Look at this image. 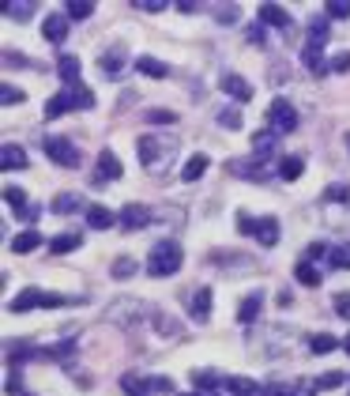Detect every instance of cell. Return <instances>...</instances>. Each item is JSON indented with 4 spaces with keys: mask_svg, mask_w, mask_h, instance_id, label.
Segmentation results:
<instances>
[{
    "mask_svg": "<svg viewBox=\"0 0 350 396\" xmlns=\"http://www.w3.org/2000/svg\"><path fill=\"white\" fill-rule=\"evenodd\" d=\"M302 174H305V158H302V155H287V158L279 163V178H282V181H298Z\"/></svg>",
    "mask_w": 350,
    "mask_h": 396,
    "instance_id": "cell-22",
    "label": "cell"
},
{
    "mask_svg": "<svg viewBox=\"0 0 350 396\" xmlns=\"http://www.w3.org/2000/svg\"><path fill=\"white\" fill-rule=\"evenodd\" d=\"M219 19H222V23H234V19H237L234 4H222V8H219Z\"/></svg>",
    "mask_w": 350,
    "mask_h": 396,
    "instance_id": "cell-52",
    "label": "cell"
},
{
    "mask_svg": "<svg viewBox=\"0 0 350 396\" xmlns=\"http://www.w3.org/2000/svg\"><path fill=\"white\" fill-rule=\"evenodd\" d=\"M343 351L350 355V336H343Z\"/></svg>",
    "mask_w": 350,
    "mask_h": 396,
    "instance_id": "cell-56",
    "label": "cell"
},
{
    "mask_svg": "<svg viewBox=\"0 0 350 396\" xmlns=\"http://www.w3.org/2000/svg\"><path fill=\"white\" fill-rule=\"evenodd\" d=\"M222 91H226V95H230L237 106H245L249 98H252V83H249V79H241V76H222Z\"/></svg>",
    "mask_w": 350,
    "mask_h": 396,
    "instance_id": "cell-10",
    "label": "cell"
},
{
    "mask_svg": "<svg viewBox=\"0 0 350 396\" xmlns=\"http://www.w3.org/2000/svg\"><path fill=\"white\" fill-rule=\"evenodd\" d=\"M38 306H46V290H38V287H26L8 302L11 313H26V310H38Z\"/></svg>",
    "mask_w": 350,
    "mask_h": 396,
    "instance_id": "cell-9",
    "label": "cell"
},
{
    "mask_svg": "<svg viewBox=\"0 0 350 396\" xmlns=\"http://www.w3.org/2000/svg\"><path fill=\"white\" fill-rule=\"evenodd\" d=\"M207 163H211L207 155H188V163L181 166V178H185V181H196V178L207 170Z\"/></svg>",
    "mask_w": 350,
    "mask_h": 396,
    "instance_id": "cell-28",
    "label": "cell"
},
{
    "mask_svg": "<svg viewBox=\"0 0 350 396\" xmlns=\"http://www.w3.org/2000/svg\"><path fill=\"white\" fill-rule=\"evenodd\" d=\"M132 272H136V260H132V257H117L113 260V275H117V280H120V275H132Z\"/></svg>",
    "mask_w": 350,
    "mask_h": 396,
    "instance_id": "cell-44",
    "label": "cell"
},
{
    "mask_svg": "<svg viewBox=\"0 0 350 396\" xmlns=\"http://www.w3.org/2000/svg\"><path fill=\"white\" fill-rule=\"evenodd\" d=\"M252 151H257L260 158H272L279 151V132H272V128L257 132V136H252Z\"/></svg>",
    "mask_w": 350,
    "mask_h": 396,
    "instance_id": "cell-16",
    "label": "cell"
},
{
    "mask_svg": "<svg viewBox=\"0 0 350 396\" xmlns=\"http://www.w3.org/2000/svg\"><path fill=\"white\" fill-rule=\"evenodd\" d=\"M260 23L264 26H290V16H287V8L282 4H260Z\"/></svg>",
    "mask_w": 350,
    "mask_h": 396,
    "instance_id": "cell-17",
    "label": "cell"
},
{
    "mask_svg": "<svg viewBox=\"0 0 350 396\" xmlns=\"http://www.w3.org/2000/svg\"><path fill=\"white\" fill-rule=\"evenodd\" d=\"M125 57H128V49L120 46V42L105 49V53H102V68H105V76H110V79H117V72L125 68Z\"/></svg>",
    "mask_w": 350,
    "mask_h": 396,
    "instance_id": "cell-12",
    "label": "cell"
},
{
    "mask_svg": "<svg viewBox=\"0 0 350 396\" xmlns=\"http://www.w3.org/2000/svg\"><path fill=\"white\" fill-rule=\"evenodd\" d=\"M316 385H320V389H335V385H343V374H324Z\"/></svg>",
    "mask_w": 350,
    "mask_h": 396,
    "instance_id": "cell-51",
    "label": "cell"
},
{
    "mask_svg": "<svg viewBox=\"0 0 350 396\" xmlns=\"http://www.w3.org/2000/svg\"><path fill=\"white\" fill-rule=\"evenodd\" d=\"M132 8H140V11H163L166 0H132Z\"/></svg>",
    "mask_w": 350,
    "mask_h": 396,
    "instance_id": "cell-48",
    "label": "cell"
},
{
    "mask_svg": "<svg viewBox=\"0 0 350 396\" xmlns=\"http://www.w3.org/2000/svg\"><path fill=\"white\" fill-rule=\"evenodd\" d=\"M181 260H185V253H181L177 242H158L151 249V257H147V272H151L155 280H166V275L181 272Z\"/></svg>",
    "mask_w": 350,
    "mask_h": 396,
    "instance_id": "cell-1",
    "label": "cell"
},
{
    "mask_svg": "<svg viewBox=\"0 0 350 396\" xmlns=\"http://www.w3.org/2000/svg\"><path fill=\"white\" fill-rule=\"evenodd\" d=\"M147 121H151V125H173V121H177V113H170V110H151V113H147Z\"/></svg>",
    "mask_w": 350,
    "mask_h": 396,
    "instance_id": "cell-45",
    "label": "cell"
},
{
    "mask_svg": "<svg viewBox=\"0 0 350 396\" xmlns=\"http://www.w3.org/2000/svg\"><path fill=\"white\" fill-rule=\"evenodd\" d=\"M294 275H298V283H305V287H320V272L313 268V260H298Z\"/></svg>",
    "mask_w": 350,
    "mask_h": 396,
    "instance_id": "cell-29",
    "label": "cell"
},
{
    "mask_svg": "<svg viewBox=\"0 0 350 396\" xmlns=\"http://www.w3.org/2000/svg\"><path fill=\"white\" fill-rule=\"evenodd\" d=\"M328 200H339V204H350V185H328Z\"/></svg>",
    "mask_w": 350,
    "mask_h": 396,
    "instance_id": "cell-43",
    "label": "cell"
},
{
    "mask_svg": "<svg viewBox=\"0 0 350 396\" xmlns=\"http://www.w3.org/2000/svg\"><path fill=\"white\" fill-rule=\"evenodd\" d=\"M335 310H339V317H346V321H350V290L335 295Z\"/></svg>",
    "mask_w": 350,
    "mask_h": 396,
    "instance_id": "cell-49",
    "label": "cell"
},
{
    "mask_svg": "<svg viewBox=\"0 0 350 396\" xmlns=\"http://www.w3.org/2000/svg\"><path fill=\"white\" fill-rule=\"evenodd\" d=\"M57 72L68 87H79V57H61L57 61Z\"/></svg>",
    "mask_w": 350,
    "mask_h": 396,
    "instance_id": "cell-26",
    "label": "cell"
},
{
    "mask_svg": "<svg viewBox=\"0 0 350 396\" xmlns=\"http://www.w3.org/2000/svg\"><path fill=\"white\" fill-rule=\"evenodd\" d=\"M324 42H328V16L324 19H313L309 23V49H324Z\"/></svg>",
    "mask_w": 350,
    "mask_h": 396,
    "instance_id": "cell-25",
    "label": "cell"
},
{
    "mask_svg": "<svg viewBox=\"0 0 350 396\" xmlns=\"http://www.w3.org/2000/svg\"><path fill=\"white\" fill-rule=\"evenodd\" d=\"M260 306H264V295L260 290H252V295L237 306V321L241 325H249V321H257V313H260Z\"/></svg>",
    "mask_w": 350,
    "mask_h": 396,
    "instance_id": "cell-20",
    "label": "cell"
},
{
    "mask_svg": "<svg viewBox=\"0 0 350 396\" xmlns=\"http://www.w3.org/2000/svg\"><path fill=\"white\" fill-rule=\"evenodd\" d=\"M64 95H68V106H72V110H94V91H91V87L79 83V87H68Z\"/></svg>",
    "mask_w": 350,
    "mask_h": 396,
    "instance_id": "cell-21",
    "label": "cell"
},
{
    "mask_svg": "<svg viewBox=\"0 0 350 396\" xmlns=\"http://www.w3.org/2000/svg\"><path fill=\"white\" fill-rule=\"evenodd\" d=\"M211 306H215V295H211V287H200L196 295H192V321H196V325L211 321Z\"/></svg>",
    "mask_w": 350,
    "mask_h": 396,
    "instance_id": "cell-11",
    "label": "cell"
},
{
    "mask_svg": "<svg viewBox=\"0 0 350 396\" xmlns=\"http://www.w3.org/2000/svg\"><path fill=\"white\" fill-rule=\"evenodd\" d=\"M185 396H196V392H185Z\"/></svg>",
    "mask_w": 350,
    "mask_h": 396,
    "instance_id": "cell-58",
    "label": "cell"
},
{
    "mask_svg": "<svg viewBox=\"0 0 350 396\" xmlns=\"http://www.w3.org/2000/svg\"><path fill=\"white\" fill-rule=\"evenodd\" d=\"M324 16H328V19H350V0H328V4H324Z\"/></svg>",
    "mask_w": 350,
    "mask_h": 396,
    "instance_id": "cell-39",
    "label": "cell"
},
{
    "mask_svg": "<svg viewBox=\"0 0 350 396\" xmlns=\"http://www.w3.org/2000/svg\"><path fill=\"white\" fill-rule=\"evenodd\" d=\"M64 16H68V19H91L94 4H91V0H68V4H64Z\"/></svg>",
    "mask_w": 350,
    "mask_h": 396,
    "instance_id": "cell-31",
    "label": "cell"
},
{
    "mask_svg": "<svg viewBox=\"0 0 350 396\" xmlns=\"http://www.w3.org/2000/svg\"><path fill=\"white\" fill-rule=\"evenodd\" d=\"M4 16H8V19H31V16H34V4H26V0H8V4H4Z\"/></svg>",
    "mask_w": 350,
    "mask_h": 396,
    "instance_id": "cell-33",
    "label": "cell"
},
{
    "mask_svg": "<svg viewBox=\"0 0 350 396\" xmlns=\"http://www.w3.org/2000/svg\"><path fill=\"white\" fill-rule=\"evenodd\" d=\"M26 95H23V91L19 87H11V83H0V102H4V106H19Z\"/></svg>",
    "mask_w": 350,
    "mask_h": 396,
    "instance_id": "cell-41",
    "label": "cell"
},
{
    "mask_svg": "<svg viewBox=\"0 0 350 396\" xmlns=\"http://www.w3.org/2000/svg\"><path fill=\"white\" fill-rule=\"evenodd\" d=\"M177 8H181V11H188V16H192V11H196L200 4H196V0H181V4H177Z\"/></svg>",
    "mask_w": 350,
    "mask_h": 396,
    "instance_id": "cell-55",
    "label": "cell"
},
{
    "mask_svg": "<svg viewBox=\"0 0 350 396\" xmlns=\"http://www.w3.org/2000/svg\"><path fill=\"white\" fill-rule=\"evenodd\" d=\"M136 72L151 76V79H163V76H170V64L158 61V57H136Z\"/></svg>",
    "mask_w": 350,
    "mask_h": 396,
    "instance_id": "cell-19",
    "label": "cell"
},
{
    "mask_svg": "<svg viewBox=\"0 0 350 396\" xmlns=\"http://www.w3.org/2000/svg\"><path fill=\"white\" fill-rule=\"evenodd\" d=\"M226 389H230L234 396H264V389L252 377H226Z\"/></svg>",
    "mask_w": 350,
    "mask_h": 396,
    "instance_id": "cell-24",
    "label": "cell"
},
{
    "mask_svg": "<svg viewBox=\"0 0 350 396\" xmlns=\"http://www.w3.org/2000/svg\"><path fill=\"white\" fill-rule=\"evenodd\" d=\"M279 238H282V227H279V219H275V215H264V219L257 223V242L272 249V245L279 242Z\"/></svg>",
    "mask_w": 350,
    "mask_h": 396,
    "instance_id": "cell-14",
    "label": "cell"
},
{
    "mask_svg": "<svg viewBox=\"0 0 350 396\" xmlns=\"http://www.w3.org/2000/svg\"><path fill=\"white\" fill-rule=\"evenodd\" d=\"M324 260L331 264V268H350V245H331Z\"/></svg>",
    "mask_w": 350,
    "mask_h": 396,
    "instance_id": "cell-37",
    "label": "cell"
},
{
    "mask_svg": "<svg viewBox=\"0 0 350 396\" xmlns=\"http://www.w3.org/2000/svg\"><path fill=\"white\" fill-rule=\"evenodd\" d=\"M163 151H173V136H140V158H143V166L147 170H158L163 166Z\"/></svg>",
    "mask_w": 350,
    "mask_h": 396,
    "instance_id": "cell-6",
    "label": "cell"
},
{
    "mask_svg": "<svg viewBox=\"0 0 350 396\" xmlns=\"http://www.w3.org/2000/svg\"><path fill=\"white\" fill-rule=\"evenodd\" d=\"M72 106H68V95H64V91H57V95H53L49 102H46V117L53 121V117H61V113H68Z\"/></svg>",
    "mask_w": 350,
    "mask_h": 396,
    "instance_id": "cell-35",
    "label": "cell"
},
{
    "mask_svg": "<svg viewBox=\"0 0 350 396\" xmlns=\"http://www.w3.org/2000/svg\"><path fill=\"white\" fill-rule=\"evenodd\" d=\"M245 34H249V42H252V46H260V42H264V26H249Z\"/></svg>",
    "mask_w": 350,
    "mask_h": 396,
    "instance_id": "cell-53",
    "label": "cell"
},
{
    "mask_svg": "<svg viewBox=\"0 0 350 396\" xmlns=\"http://www.w3.org/2000/svg\"><path fill=\"white\" fill-rule=\"evenodd\" d=\"M346 148H350V136H346Z\"/></svg>",
    "mask_w": 350,
    "mask_h": 396,
    "instance_id": "cell-57",
    "label": "cell"
},
{
    "mask_svg": "<svg viewBox=\"0 0 350 396\" xmlns=\"http://www.w3.org/2000/svg\"><path fill=\"white\" fill-rule=\"evenodd\" d=\"M211 396H215V392H211Z\"/></svg>",
    "mask_w": 350,
    "mask_h": 396,
    "instance_id": "cell-59",
    "label": "cell"
},
{
    "mask_svg": "<svg viewBox=\"0 0 350 396\" xmlns=\"http://www.w3.org/2000/svg\"><path fill=\"white\" fill-rule=\"evenodd\" d=\"M230 170L241 178H252V181H267V170H260L257 163H230Z\"/></svg>",
    "mask_w": 350,
    "mask_h": 396,
    "instance_id": "cell-36",
    "label": "cell"
},
{
    "mask_svg": "<svg viewBox=\"0 0 350 396\" xmlns=\"http://www.w3.org/2000/svg\"><path fill=\"white\" fill-rule=\"evenodd\" d=\"M42 38L46 42H64V38H68V16H64V11H53V16H46L42 19Z\"/></svg>",
    "mask_w": 350,
    "mask_h": 396,
    "instance_id": "cell-8",
    "label": "cell"
},
{
    "mask_svg": "<svg viewBox=\"0 0 350 396\" xmlns=\"http://www.w3.org/2000/svg\"><path fill=\"white\" fill-rule=\"evenodd\" d=\"M31 158H26V151L19 148V143H4L0 148V170H23Z\"/></svg>",
    "mask_w": 350,
    "mask_h": 396,
    "instance_id": "cell-13",
    "label": "cell"
},
{
    "mask_svg": "<svg viewBox=\"0 0 350 396\" xmlns=\"http://www.w3.org/2000/svg\"><path fill=\"white\" fill-rule=\"evenodd\" d=\"M192 381H196L200 389H215V385H226V381H222L219 374H215V370H211V374H207V370H196V374H192Z\"/></svg>",
    "mask_w": 350,
    "mask_h": 396,
    "instance_id": "cell-40",
    "label": "cell"
},
{
    "mask_svg": "<svg viewBox=\"0 0 350 396\" xmlns=\"http://www.w3.org/2000/svg\"><path fill=\"white\" fill-rule=\"evenodd\" d=\"M117 223H120V230H143L155 223V211L147 204H125L117 211Z\"/></svg>",
    "mask_w": 350,
    "mask_h": 396,
    "instance_id": "cell-5",
    "label": "cell"
},
{
    "mask_svg": "<svg viewBox=\"0 0 350 396\" xmlns=\"http://www.w3.org/2000/svg\"><path fill=\"white\" fill-rule=\"evenodd\" d=\"M147 389L151 392H173V381L170 377H147Z\"/></svg>",
    "mask_w": 350,
    "mask_h": 396,
    "instance_id": "cell-47",
    "label": "cell"
},
{
    "mask_svg": "<svg viewBox=\"0 0 350 396\" xmlns=\"http://www.w3.org/2000/svg\"><path fill=\"white\" fill-rule=\"evenodd\" d=\"M76 208H79V196H76V193H61V196H53V211H57V215H72Z\"/></svg>",
    "mask_w": 350,
    "mask_h": 396,
    "instance_id": "cell-34",
    "label": "cell"
},
{
    "mask_svg": "<svg viewBox=\"0 0 350 396\" xmlns=\"http://www.w3.org/2000/svg\"><path fill=\"white\" fill-rule=\"evenodd\" d=\"M316 381H290V385H272L267 396H316Z\"/></svg>",
    "mask_w": 350,
    "mask_h": 396,
    "instance_id": "cell-15",
    "label": "cell"
},
{
    "mask_svg": "<svg viewBox=\"0 0 350 396\" xmlns=\"http://www.w3.org/2000/svg\"><path fill=\"white\" fill-rule=\"evenodd\" d=\"M309 347H313V355H328V351L339 347V340L328 336V332H316V336H309Z\"/></svg>",
    "mask_w": 350,
    "mask_h": 396,
    "instance_id": "cell-32",
    "label": "cell"
},
{
    "mask_svg": "<svg viewBox=\"0 0 350 396\" xmlns=\"http://www.w3.org/2000/svg\"><path fill=\"white\" fill-rule=\"evenodd\" d=\"M120 389H125L128 396H151V389H147V381L132 377V374H125V377H120Z\"/></svg>",
    "mask_w": 350,
    "mask_h": 396,
    "instance_id": "cell-38",
    "label": "cell"
},
{
    "mask_svg": "<svg viewBox=\"0 0 350 396\" xmlns=\"http://www.w3.org/2000/svg\"><path fill=\"white\" fill-rule=\"evenodd\" d=\"M267 125H272L275 132H294L298 128V110L287 102V98H272V106H267Z\"/></svg>",
    "mask_w": 350,
    "mask_h": 396,
    "instance_id": "cell-4",
    "label": "cell"
},
{
    "mask_svg": "<svg viewBox=\"0 0 350 396\" xmlns=\"http://www.w3.org/2000/svg\"><path fill=\"white\" fill-rule=\"evenodd\" d=\"M42 148H46V155H49L57 166H64V170H76V166H79V148H76L68 136H46Z\"/></svg>",
    "mask_w": 350,
    "mask_h": 396,
    "instance_id": "cell-3",
    "label": "cell"
},
{
    "mask_svg": "<svg viewBox=\"0 0 350 396\" xmlns=\"http://www.w3.org/2000/svg\"><path fill=\"white\" fill-rule=\"evenodd\" d=\"M16 219H23V223H34V219H38V204H31V208H26L23 215H16Z\"/></svg>",
    "mask_w": 350,
    "mask_h": 396,
    "instance_id": "cell-54",
    "label": "cell"
},
{
    "mask_svg": "<svg viewBox=\"0 0 350 396\" xmlns=\"http://www.w3.org/2000/svg\"><path fill=\"white\" fill-rule=\"evenodd\" d=\"M155 306H147V302H140V298H117V302H110V310H105V317H110L113 325H140V321H155Z\"/></svg>",
    "mask_w": 350,
    "mask_h": 396,
    "instance_id": "cell-2",
    "label": "cell"
},
{
    "mask_svg": "<svg viewBox=\"0 0 350 396\" xmlns=\"http://www.w3.org/2000/svg\"><path fill=\"white\" fill-rule=\"evenodd\" d=\"M328 68L331 72H350V53H335V57H328Z\"/></svg>",
    "mask_w": 350,
    "mask_h": 396,
    "instance_id": "cell-46",
    "label": "cell"
},
{
    "mask_svg": "<svg viewBox=\"0 0 350 396\" xmlns=\"http://www.w3.org/2000/svg\"><path fill=\"white\" fill-rule=\"evenodd\" d=\"M87 223H91L94 230H110L113 223H117V215H113L110 208H102V204H91L87 208Z\"/></svg>",
    "mask_w": 350,
    "mask_h": 396,
    "instance_id": "cell-18",
    "label": "cell"
},
{
    "mask_svg": "<svg viewBox=\"0 0 350 396\" xmlns=\"http://www.w3.org/2000/svg\"><path fill=\"white\" fill-rule=\"evenodd\" d=\"M257 223L260 219H252L249 211H237V234H257Z\"/></svg>",
    "mask_w": 350,
    "mask_h": 396,
    "instance_id": "cell-42",
    "label": "cell"
},
{
    "mask_svg": "<svg viewBox=\"0 0 350 396\" xmlns=\"http://www.w3.org/2000/svg\"><path fill=\"white\" fill-rule=\"evenodd\" d=\"M4 200L11 204V211H16V215H23V211L34 204V200H26V193L19 189V185H4Z\"/></svg>",
    "mask_w": 350,
    "mask_h": 396,
    "instance_id": "cell-27",
    "label": "cell"
},
{
    "mask_svg": "<svg viewBox=\"0 0 350 396\" xmlns=\"http://www.w3.org/2000/svg\"><path fill=\"white\" fill-rule=\"evenodd\" d=\"M120 174H125L120 158H117L110 148H102V151H98V170H94V181H117Z\"/></svg>",
    "mask_w": 350,
    "mask_h": 396,
    "instance_id": "cell-7",
    "label": "cell"
},
{
    "mask_svg": "<svg viewBox=\"0 0 350 396\" xmlns=\"http://www.w3.org/2000/svg\"><path fill=\"white\" fill-rule=\"evenodd\" d=\"M38 245H42V234H38L34 227H26L23 234L11 238V249H16V253H34Z\"/></svg>",
    "mask_w": 350,
    "mask_h": 396,
    "instance_id": "cell-23",
    "label": "cell"
},
{
    "mask_svg": "<svg viewBox=\"0 0 350 396\" xmlns=\"http://www.w3.org/2000/svg\"><path fill=\"white\" fill-rule=\"evenodd\" d=\"M219 121H222L226 128H237V125H241V113H237V110H222Z\"/></svg>",
    "mask_w": 350,
    "mask_h": 396,
    "instance_id": "cell-50",
    "label": "cell"
},
{
    "mask_svg": "<svg viewBox=\"0 0 350 396\" xmlns=\"http://www.w3.org/2000/svg\"><path fill=\"white\" fill-rule=\"evenodd\" d=\"M79 242H83V238L76 230H68V234H57L49 245H53V253H72V249H79Z\"/></svg>",
    "mask_w": 350,
    "mask_h": 396,
    "instance_id": "cell-30",
    "label": "cell"
}]
</instances>
